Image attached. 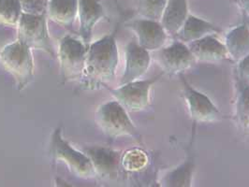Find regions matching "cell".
I'll use <instances>...</instances> for the list:
<instances>
[{
  "label": "cell",
  "mask_w": 249,
  "mask_h": 187,
  "mask_svg": "<svg viewBox=\"0 0 249 187\" xmlns=\"http://www.w3.org/2000/svg\"><path fill=\"white\" fill-rule=\"evenodd\" d=\"M118 65V50L114 37L106 36L88 48L84 76L88 85H99L111 81Z\"/></svg>",
  "instance_id": "1"
},
{
  "label": "cell",
  "mask_w": 249,
  "mask_h": 187,
  "mask_svg": "<svg viewBox=\"0 0 249 187\" xmlns=\"http://www.w3.org/2000/svg\"><path fill=\"white\" fill-rule=\"evenodd\" d=\"M0 63L4 69L15 79L20 90H23L32 81L34 62L31 49L19 39L1 50Z\"/></svg>",
  "instance_id": "2"
},
{
  "label": "cell",
  "mask_w": 249,
  "mask_h": 187,
  "mask_svg": "<svg viewBox=\"0 0 249 187\" xmlns=\"http://www.w3.org/2000/svg\"><path fill=\"white\" fill-rule=\"evenodd\" d=\"M95 121L100 130L110 137H137L136 127L126 110L118 101H109L99 107Z\"/></svg>",
  "instance_id": "3"
},
{
  "label": "cell",
  "mask_w": 249,
  "mask_h": 187,
  "mask_svg": "<svg viewBox=\"0 0 249 187\" xmlns=\"http://www.w3.org/2000/svg\"><path fill=\"white\" fill-rule=\"evenodd\" d=\"M52 153L57 161L64 163L68 169L81 178H92L96 175L94 167L86 153L73 149L62 137L57 128L52 137Z\"/></svg>",
  "instance_id": "4"
},
{
  "label": "cell",
  "mask_w": 249,
  "mask_h": 187,
  "mask_svg": "<svg viewBox=\"0 0 249 187\" xmlns=\"http://www.w3.org/2000/svg\"><path fill=\"white\" fill-rule=\"evenodd\" d=\"M165 72L148 80H137L120 85L110 92L124 109L128 112H140L144 110L150 101V89L161 78Z\"/></svg>",
  "instance_id": "5"
},
{
  "label": "cell",
  "mask_w": 249,
  "mask_h": 187,
  "mask_svg": "<svg viewBox=\"0 0 249 187\" xmlns=\"http://www.w3.org/2000/svg\"><path fill=\"white\" fill-rule=\"evenodd\" d=\"M18 39L28 48L41 50L53 54L47 30L46 16H34L22 13L18 25Z\"/></svg>",
  "instance_id": "6"
},
{
  "label": "cell",
  "mask_w": 249,
  "mask_h": 187,
  "mask_svg": "<svg viewBox=\"0 0 249 187\" xmlns=\"http://www.w3.org/2000/svg\"><path fill=\"white\" fill-rule=\"evenodd\" d=\"M88 47L73 37L63 38L59 46V61L66 80H76L84 76Z\"/></svg>",
  "instance_id": "7"
},
{
  "label": "cell",
  "mask_w": 249,
  "mask_h": 187,
  "mask_svg": "<svg viewBox=\"0 0 249 187\" xmlns=\"http://www.w3.org/2000/svg\"><path fill=\"white\" fill-rule=\"evenodd\" d=\"M183 83L184 95L192 119L199 123H213L221 117V113L204 94L193 89L185 78L180 74Z\"/></svg>",
  "instance_id": "8"
},
{
  "label": "cell",
  "mask_w": 249,
  "mask_h": 187,
  "mask_svg": "<svg viewBox=\"0 0 249 187\" xmlns=\"http://www.w3.org/2000/svg\"><path fill=\"white\" fill-rule=\"evenodd\" d=\"M195 60L188 46L182 41H175L160 51V63L165 73L182 74L194 65Z\"/></svg>",
  "instance_id": "9"
},
{
  "label": "cell",
  "mask_w": 249,
  "mask_h": 187,
  "mask_svg": "<svg viewBox=\"0 0 249 187\" xmlns=\"http://www.w3.org/2000/svg\"><path fill=\"white\" fill-rule=\"evenodd\" d=\"M128 27L136 34L138 44L148 51L160 50L167 40V32L159 21L136 20L131 22Z\"/></svg>",
  "instance_id": "10"
},
{
  "label": "cell",
  "mask_w": 249,
  "mask_h": 187,
  "mask_svg": "<svg viewBox=\"0 0 249 187\" xmlns=\"http://www.w3.org/2000/svg\"><path fill=\"white\" fill-rule=\"evenodd\" d=\"M149 51L141 47L138 42L130 41L125 48V68L120 85L137 81L149 68Z\"/></svg>",
  "instance_id": "11"
},
{
  "label": "cell",
  "mask_w": 249,
  "mask_h": 187,
  "mask_svg": "<svg viewBox=\"0 0 249 187\" xmlns=\"http://www.w3.org/2000/svg\"><path fill=\"white\" fill-rule=\"evenodd\" d=\"M85 153L92 163L96 175L107 179H112L117 176L122 158L119 152L105 147L94 146L87 148Z\"/></svg>",
  "instance_id": "12"
},
{
  "label": "cell",
  "mask_w": 249,
  "mask_h": 187,
  "mask_svg": "<svg viewBox=\"0 0 249 187\" xmlns=\"http://www.w3.org/2000/svg\"><path fill=\"white\" fill-rule=\"evenodd\" d=\"M188 48L195 59L202 62H218L228 57V51L225 44L214 36H207L199 40L188 43Z\"/></svg>",
  "instance_id": "13"
},
{
  "label": "cell",
  "mask_w": 249,
  "mask_h": 187,
  "mask_svg": "<svg viewBox=\"0 0 249 187\" xmlns=\"http://www.w3.org/2000/svg\"><path fill=\"white\" fill-rule=\"evenodd\" d=\"M78 16L81 37L85 43H89L95 25L104 16L103 8L97 0H79Z\"/></svg>",
  "instance_id": "14"
},
{
  "label": "cell",
  "mask_w": 249,
  "mask_h": 187,
  "mask_svg": "<svg viewBox=\"0 0 249 187\" xmlns=\"http://www.w3.org/2000/svg\"><path fill=\"white\" fill-rule=\"evenodd\" d=\"M188 15L187 0H169L160 24L168 34L176 36L185 25Z\"/></svg>",
  "instance_id": "15"
},
{
  "label": "cell",
  "mask_w": 249,
  "mask_h": 187,
  "mask_svg": "<svg viewBox=\"0 0 249 187\" xmlns=\"http://www.w3.org/2000/svg\"><path fill=\"white\" fill-rule=\"evenodd\" d=\"M221 33V30L211 23L199 19L193 15H188L187 21L176 37L179 41L190 43L207 36H214Z\"/></svg>",
  "instance_id": "16"
},
{
  "label": "cell",
  "mask_w": 249,
  "mask_h": 187,
  "mask_svg": "<svg viewBox=\"0 0 249 187\" xmlns=\"http://www.w3.org/2000/svg\"><path fill=\"white\" fill-rule=\"evenodd\" d=\"M79 0H49L47 15L52 21L63 26H71L78 15Z\"/></svg>",
  "instance_id": "17"
},
{
  "label": "cell",
  "mask_w": 249,
  "mask_h": 187,
  "mask_svg": "<svg viewBox=\"0 0 249 187\" xmlns=\"http://www.w3.org/2000/svg\"><path fill=\"white\" fill-rule=\"evenodd\" d=\"M225 46L228 54L235 61H241L249 54V29L245 25H239L226 37Z\"/></svg>",
  "instance_id": "18"
},
{
  "label": "cell",
  "mask_w": 249,
  "mask_h": 187,
  "mask_svg": "<svg viewBox=\"0 0 249 187\" xmlns=\"http://www.w3.org/2000/svg\"><path fill=\"white\" fill-rule=\"evenodd\" d=\"M194 169V162L192 160H187L166 175L162 179V186L172 187H191Z\"/></svg>",
  "instance_id": "19"
},
{
  "label": "cell",
  "mask_w": 249,
  "mask_h": 187,
  "mask_svg": "<svg viewBox=\"0 0 249 187\" xmlns=\"http://www.w3.org/2000/svg\"><path fill=\"white\" fill-rule=\"evenodd\" d=\"M20 0H0V24L17 26L22 15Z\"/></svg>",
  "instance_id": "20"
},
{
  "label": "cell",
  "mask_w": 249,
  "mask_h": 187,
  "mask_svg": "<svg viewBox=\"0 0 249 187\" xmlns=\"http://www.w3.org/2000/svg\"><path fill=\"white\" fill-rule=\"evenodd\" d=\"M168 1L169 0H136L138 13L144 19L160 22Z\"/></svg>",
  "instance_id": "21"
},
{
  "label": "cell",
  "mask_w": 249,
  "mask_h": 187,
  "mask_svg": "<svg viewBox=\"0 0 249 187\" xmlns=\"http://www.w3.org/2000/svg\"><path fill=\"white\" fill-rule=\"evenodd\" d=\"M147 154L140 149H132L124 153L121 158V165L127 171H138L146 167Z\"/></svg>",
  "instance_id": "22"
},
{
  "label": "cell",
  "mask_w": 249,
  "mask_h": 187,
  "mask_svg": "<svg viewBox=\"0 0 249 187\" xmlns=\"http://www.w3.org/2000/svg\"><path fill=\"white\" fill-rule=\"evenodd\" d=\"M237 117L243 127L249 128V85H240L237 100Z\"/></svg>",
  "instance_id": "23"
},
{
  "label": "cell",
  "mask_w": 249,
  "mask_h": 187,
  "mask_svg": "<svg viewBox=\"0 0 249 187\" xmlns=\"http://www.w3.org/2000/svg\"><path fill=\"white\" fill-rule=\"evenodd\" d=\"M49 0H20L22 13L34 16H46Z\"/></svg>",
  "instance_id": "24"
},
{
  "label": "cell",
  "mask_w": 249,
  "mask_h": 187,
  "mask_svg": "<svg viewBox=\"0 0 249 187\" xmlns=\"http://www.w3.org/2000/svg\"><path fill=\"white\" fill-rule=\"evenodd\" d=\"M238 75L241 84L249 85V54L239 61Z\"/></svg>",
  "instance_id": "25"
},
{
  "label": "cell",
  "mask_w": 249,
  "mask_h": 187,
  "mask_svg": "<svg viewBox=\"0 0 249 187\" xmlns=\"http://www.w3.org/2000/svg\"><path fill=\"white\" fill-rule=\"evenodd\" d=\"M237 2L242 8V10L249 16V0H237Z\"/></svg>",
  "instance_id": "26"
},
{
  "label": "cell",
  "mask_w": 249,
  "mask_h": 187,
  "mask_svg": "<svg viewBox=\"0 0 249 187\" xmlns=\"http://www.w3.org/2000/svg\"><path fill=\"white\" fill-rule=\"evenodd\" d=\"M245 25L248 26V28L249 29V16L247 17V19H246V21H245Z\"/></svg>",
  "instance_id": "27"
}]
</instances>
